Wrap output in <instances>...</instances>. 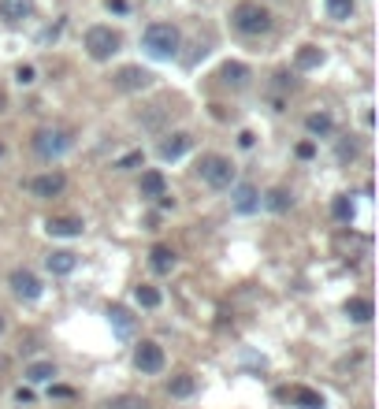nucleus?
I'll return each mask as SVG.
<instances>
[{
    "label": "nucleus",
    "mask_w": 379,
    "mask_h": 409,
    "mask_svg": "<svg viewBox=\"0 0 379 409\" xmlns=\"http://www.w3.org/2000/svg\"><path fill=\"white\" fill-rule=\"evenodd\" d=\"M231 23L238 34H245V38H261L272 30V12H268L264 4H257V0H245V4H238L234 12H231Z\"/></svg>",
    "instance_id": "1"
},
{
    "label": "nucleus",
    "mask_w": 379,
    "mask_h": 409,
    "mask_svg": "<svg viewBox=\"0 0 379 409\" xmlns=\"http://www.w3.org/2000/svg\"><path fill=\"white\" fill-rule=\"evenodd\" d=\"M145 49H149V56H156V60H171L179 52V30L171 26V23H153V26H145Z\"/></svg>",
    "instance_id": "2"
},
{
    "label": "nucleus",
    "mask_w": 379,
    "mask_h": 409,
    "mask_svg": "<svg viewBox=\"0 0 379 409\" xmlns=\"http://www.w3.org/2000/svg\"><path fill=\"white\" fill-rule=\"evenodd\" d=\"M119 49H123V38H119L112 26H90L86 30V52H90L93 60H112Z\"/></svg>",
    "instance_id": "3"
},
{
    "label": "nucleus",
    "mask_w": 379,
    "mask_h": 409,
    "mask_svg": "<svg viewBox=\"0 0 379 409\" xmlns=\"http://www.w3.org/2000/svg\"><path fill=\"white\" fill-rule=\"evenodd\" d=\"M71 149V134L67 131H56V127H45V131L34 134V153L41 160H60L63 153Z\"/></svg>",
    "instance_id": "4"
},
{
    "label": "nucleus",
    "mask_w": 379,
    "mask_h": 409,
    "mask_svg": "<svg viewBox=\"0 0 379 409\" xmlns=\"http://www.w3.org/2000/svg\"><path fill=\"white\" fill-rule=\"evenodd\" d=\"M197 175L209 182L212 190H223V186H231V179H234V168H231V160L227 157H201V164H197Z\"/></svg>",
    "instance_id": "5"
},
{
    "label": "nucleus",
    "mask_w": 379,
    "mask_h": 409,
    "mask_svg": "<svg viewBox=\"0 0 379 409\" xmlns=\"http://www.w3.org/2000/svg\"><path fill=\"white\" fill-rule=\"evenodd\" d=\"M134 364H138V372H145V376H156V372H164V346L160 342H138V350H134Z\"/></svg>",
    "instance_id": "6"
},
{
    "label": "nucleus",
    "mask_w": 379,
    "mask_h": 409,
    "mask_svg": "<svg viewBox=\"0 0 379 409\" xmlns=\"http://www.w3.org/2000/svg\"><path fill=\"white\" fill-rule=\"evenodd\" d=\"M149 82H153V71L138 67V63L115 71V90H123V93H138V90H145Z\"/></svg>",
    "instance_id": "7"
},
{
    "label": "nucleus",
    "mask_w": 379,
    "mask_h": 409,
    "mask_svg": "<svg viewBox=\"0 0 379 409\" xmlns=\"http://www.w3.org/2000/svg\"><path fill=\"white\" fill-rule=\"evenodd\" d=\"M12 290L19 301H38L41 298V279L30 272V268H15L12 272Z\"/></svg>",
    "instance_id": "8"
},
{
    "label": "nucleus",
    "mask_w": 379,
    "mask_h": 409,
    "mask_svg": "<svg viewBox=\"0 0 379 409\" xmlns=\"http://www.w3.org/2000/svg\"><path fill=\"white\" fill-rule=\"evenodd\" d=\"M63 186H67V179H63L60 171H45V175L30 179V193H34V198H60Z\"/></svg>",
    "instance_id": "9"
},
{
    "label": "nucleus",
    "mask_w": 379,
    "mask_h": 409,
    "mask_svg": "<svg viewBox=\"0 0 379 409\" xmlns=\"http://www.w3.org/2000/svg\"><path fill=\"white\" fill-rule=\"evenodd\" d=\"M231 205H234V212H242V216H249V212H257V209H261V190H257L253 182H242V186H234V193H231Z\"/></svg>",
    "instance_id": "10"
},
{
    "label": "nucleus",
    "mask_w": 379,
    "mask_h": 409,
    "mask_svg": "<svg viewBox=\"0 0 379 409\" xmlns=\"http://www.w3.org/2000/svg\"><path fill=\"white\" fill-rule=\"evenodd\" d=\"M190 145H193V138L186 131H175V134H168L164 142H160V160H179V157H186L190 153Z\"/></svg>",
    "instance_id": "11"
},
{
    "label": "nucleus",
    "mask_w": 379,
    "mask_h": 409,
    "mask_svg": "<svg viewBox=\"0 0 379 409\" xmlns=\"http://www.w3.org/2000/svg\"><path fill=\"white\" fill-rule=\"evenodd\" d=\"M283 398H290L298 409H328L320 391H312V387H294V391H283Z\"/></svg>",
    "instance_id": "12"
},
{
    "label": "nucleus",
    "mask_w": 379,
    "mask_h": 409,
    "mask_svg": "<svg viewBox=\"0 0 379 409\" xmlns=\"http://www.w3.org/2000/svg\"><path fill=\"white\" fill-rule=\"evenodd\" d=\"M38 12L34 0H0V15L8 19V23H19V19H30Z\"/></svg>",
    "instance_id": "13"
},
{
    "label": "nucleus",
    "mask_w": 379,
    "mask_h": 409,
    "mask_svg": "<svg viewBox=\"0 0 379 409\" xmlns=\"http://www.w3.org/2000/svg\"><path fill=\"white\" fill-rule=\"evenodd\" d=\"M142 198H149V201H160L168 193V182H164V175H160V171L153 168V171H142Z\"/></svg>",
    "instance_id": "14"
},
{
    "label": "nucleus",
    "mask_w": 379,
    "mask_h": 409,
    "mask_svg": "<svg viewBox=\"0 0 379 409\" xmlns=\"http://www.w3.org/2000/svg\"><path fill=\"white\" fill-rule=\"evenodd\" d=\"M45 264H49L52 275H71L74 264H79V257H74L71 250H52V253L45 257Z\"/></svg>",
    "instance_id": "15"
},
{
    "label": "nucleus",
    "mask_w": 379,
    "mask_h": 409,
    "mask_svg": "<svg viewBox=\"0 0 379 409\" xmlns=\"http://www.w3.org/2000/svg\"><path fill=\"white\" fill-rule=\"evenodd\" d=\"M49 234H56V239H79V234H82V220H74V216H52L49 220Z\"/></svg>",
    "instance_id": "16"
},
{
    "label": "nucleus",
    "mask_w": 379,
    "mask_h": 409,
    "mask_svg": "<svg viewBox=\"0 0 379 409\" xmlns=\"http://www.w3.org/2000/svg\"><path fill=\"white\" fill-rule=\"evenodd\" d=\"M149 268H153L156 275H168L171 268H175V253H171V246H153V250H149Z\"/></svg>",
    "instance_id": "17"
},
{
    "label": "nucleus",
    "mask_w": 379,
    "mask_h": 409,
    "mask_svg": "<svg viewBox=\"0 0 379 409\" xmlns=\"http://www.w3.org/2000/svg\"><path fill=\"white\" fill-rule=\"evenodd\" d=\"M372 313H376V309H372V301H368V298H350V301H346V316H350L353 324H368Z\"/></svg>",
    "instance_id": "18"
},
{
    "label": "nucleus",
    "mask_w": 379,
    "mask_h": 409,
    "mask_svg": "<svg viewBox=\"0 0 379 409\" xmlns=\"http://www.w3.org/2000/svg\"><path fill=\"white\" fill-rule=\"evenodd\" d=\"M220 79L227 86H245L249 82V67H245V63H238V60H227L220 67Z\"/></svg>",
    "instance_id": "19"
},
{
    "label": "nucleus",
    "mask_w": 379,
    "mask_h": 409,
    "mask_svg": "<svg viewBox=\"0 0 379 409\" xmlns=\"http://www.w3.org/2000/svg\"><path fill=\"white\" fill-rule=\"evenodd\" d=\"M305 131L312 134V138H328L331 131H334V120L328 112H312L309 120H305Z\"/></svg>",
    "instance_id": "20"
},
{
    "label": "nucleus",
    "mask_w": 379,
    "mask_h": 409,
    "mask_svg": "<svg viewBox=\"0 0 379 409\" xmlns=\"http://www.w3.org/2000/svg\"><path fill=\"white\" fill-rule=\"evenodd\" d=\"M261 205H264V209H272V212H287L290 205H294V198H290L283 186H275V190H268L264 198H261Z\"/></svg>",
    "instance_id": "21"
},
{
    "label": "nucleus",
    "mask_w": 379,
    "mask_h": 409,
    "mask_svg": "<svg viewBox=\"0 0 379 409\" xmlns=\"http://www.w3.org/2000/svg\"><path fill=\"white\" fill-rule=\"evenodd\" d=\"M26 380H30V383H49V380H56V364H52V361H34V364H26Z\"/></svg>",
    "instance_id": "22"
},
{
    "label": "nucleus",
    "mask_w": 379,
    "mask_h": 409,
    "mask_svg": "<svg viewBox=\"0 0 379 409\" xmlns=\"http://www.w3.org/2000/svg\"><path fill=\"white\" fill-rule=\"evenodd\" d=\"M294 63H298L301 71H312V67H320V63H323V52L316 45H301L298 56H294Z\"/></svg>",
    "instance_id": "23"
},
{
    "label": "nucleus",
    "mask_w": 379,
    "mask_h": 409,
    "mask_svg": "<svg viewBox=\"0 0 379 409\" xmlns=\"http://www.w3.org/2000/svg\"><path fill=\"white\" fill-rule=\"evenodd\" d=\"M134 301H138L142 309H160V301H164V294H160L156 287L142 283V287H134Z\"/></svg>",
    "instance_id": "24"
},
{
    "label": "nucleus",
    "mask_w": 379,
    "mask_h": 409,
    "mask_svg": "<svg viewBox=\"0 0 379 409\" xmlns=\"http://www.w3.org/2000/svg\"><path fill=\"white\" fill-rule=\"evenodd\" d=\"M168 391H171V398H190L193 391H197V383H193V376H175V380L168 383Z\"/></svg>",
    "instance_id": "25"
},
{
    "label": "nucleus",
    "mask_w": 379,
    "mask_h": 409,
    "mask_svg": "<svg viewBox=\"0 0 379 409\" xmlns=\"http://www.w3.org/2000/svg\"><path fill=\"white\" fill-rule=\"evenodd\" d=\"M108 316H112V324H115V331H119V335H131V331H134V320H131V313H127V309H108Z\"/></svg>",
    "instance_id": "26"
},
{
    "label": "nucleus",
    "mask_w": 379,
    "mask_h": 409,
    "mask_svg": "<svg viewBox=\"0 0 379 409\" xmlns=\"http://www.w3.org/2000/svg\"><path fill=\"white\" fill-rule=\"evenodd\" d=\"M328 15L339 19V23H346V19L353 15V0H328Z\"/></svg>",
    "instance_id": "27"
},
{
    "label": "nucleus",
    "mask_w": 379,
    "mask_h": 409,
    "mask_svg": "<svg viewBox=\"0 0 379 409\" xmlns=\"http://www.w3.org/2000/svg\"><path fill=\"white\" fill-rule=\"evenodd\" d=\"M331 212H334V220H353V201L350 198H334Z\"/></svg>",
    "instance_id": "28"
},
{
    "label": "nucleus",
    "mask_w": 379,
    "mask_h": 409,
    "mask_svg": "<svg viewBox=\"0 0 379 409\" xmlns=\"http://www.w3.org/2000/svg\"><path fill=\"white\" fill-rule=\"evenodd\" d=\"M15 82H19V86H34V82H38L34 63H19V67H15Z\"/></svg>",
    "instance_id": "29"
},
{
    "label": "nucleus",
    "mask_w": 379,
    "mask_h": 409,
    "mask_svg": "<svg viewBox=\"0 0 379 409\" xmlns=\"http://www.w3.org/2000/svg\"><path fill=\"white\" fill-rule=\"evenodd\" d=\"M108 409H145V398H131V394H127V398H115Z\"/></svg>",
    "instance_id": "30"
},
{
    "label": "nucleus",
    "mask_w": 379,
    "mask_h": 409,
    "mask_svg": "<svg viewBox=\"0 0 379 409\" xmlns=\"http://www.w3.org/2000/svg\"><path fill=\"white\" fill-rule=\"evenodd\" d=\"M138 164H142V153H127L115 168H119V171H131V168H138Z\"/></svg>",
    "instance_id": "31"
},
{
    "label": "nucleus",
    "mask_w": 379,
    "mask_h": 409,
    "mask_svg": "<svg viewBox=\"0 0 379 409\" xmlns=\"http://www.w3.org/2000/svg\"><path fill=\"white\" fill-rule=\"evenodd\" d=\"M298 157H301V160H312V157H316V145H312V142H301V145H298Z\"/></svg>",
    "instance_id": "32"
},
{
    "label": "nucleus",
    "mask_w": 379,
    "mask_h": 409,
    "mask_svg": "<svg viewBox=\"0 0 379 409\" xmlns=\"http://www.w3.org/2000/svg\"><path fill=\"white\" fill-rule=\"evenodd\" d=\"M15 402H34V391H30V387H19V391H15Z\"/></svg>",
    "instance_id": "33"
},
{
    "label": "nucleus",
    "mask_w": 379,
    "mask_h": 409,
    "mask_svg": "<svg viewBox=\"0 0 379 409\" xmlns=\"http://www.w3.org/2000/svg\"><path fill=\"white\" fill-rule=\"evenodd\" d=\"M52 394H56V398H74L71 387H52Z\"/></svg>",
    "instance_id": "34"
},
{
    "label": "nucleus",
    "mask_w": 379,
    "mask_h": 409,
    "mask_svg": "<svg viewBox=\"0 0 379 409\" xmlns=\"http://www.w3.org/2000/svg\"><path fill=\"white\" fill-rule=\"evenodd\" d=\"M108 8L112 12H127V0H108Z\"/></svg>",
    "instance_id": "35"
},
{
    "label": "nucleus",
    "mask_w": 379,
    "mask_h": 409,
    "mask_svg": "<svg viewBox=\"0 0 379 409\" xmlns=\"http://www.w3.org/2000/svg\"><path fill=\"white\" fill-rule=\"evenodd\" d=\"M0 112H8V97H4V90H0Z\"/></svg>",
    "instance_id": "36"
},
{
    "label": "nucleus",
    "mask_w": 379,
    "mask_h": 409,
    "mask_svg": "<svg viewBox=\"0 0 379 409\" xmlns=\"http://www.w3.org/2000/svg\"><path fill=\"white\" fill-rule=\"evenodd\" d=\"M0 335H4V316H0Z\"/></svg>",
    "instance_id": "37"
},
{
    "label": "nucleus",
    "mask_w": 379,
    "mask_h": 409,
    "mask_svg": "<svg viewBox=\"0 0 379 409\" xmlns=\"http://www.w3.org/2000/svg\"><path fill=\"white\" fill-rule=\"evenodd\" d=\"M0 157H4V142H0Z\"/></svg>",
    "instance_id": "38"
}]
</instances>
